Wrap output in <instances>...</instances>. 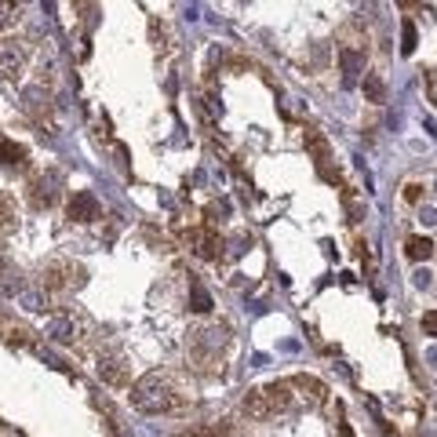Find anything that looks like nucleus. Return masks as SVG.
I'll return each mask as SVG.
<instances>
[{
    "instance_id": "f257e3e1",
    "label": "nucleus",
    "mask_w": 437,
    "mask_h": 437,
    "mask_svg": "<svg viewBox=\"0 0 437 437\" xmlns=\"http://www.w3.org/2000/svg\"><path fill=\"white\" fill-rule=\"evenodd\" d=\"M131 405H135L142 415H164V412H183L186 408L171 393V386L161 371H146L142 379H135V386H131Z\"/></svg>"
},
{
    "instance_id": "f03ea898",
    "label": "nucleus",
    "mask_w": 437,
    "mask_h": 437,
    "mask_svg": "<svg viewBox=\"0 0 437 437\" xmlns=\"http://www.w3.org/2000/svg\"><path fill=\"white\" fill-rule=\"evenodd\" d=\"M190 248L201 259H218L223 255V237H218L215 230H208V226H197V230H190Z\"/></svg>"
},
{
    "instance_id": "7ed1b4c3",
    "label": "nucleus",
    "mask_w": 437,
    "mask_h": 437,
    "mask_svg": "<svg viewBox=\"0 0 437 437\" xmlns=\"http://www.w3.org/2000/svg\"><path fill=\"white\" fill-rule=\"evenodd\" d=\"M66 211H70L73 223H95V218L102 215V208H99V201H95V193H87V190L73 193L70 204H66Z\"/></svg>"
},
{
    "instance_id": "20e7f679",
    "label": "nucleus",
    "mask_w": 437,
    "mask_h": 437,
    "mask_svg": "<svg viewBox=\"0 0 437 437\" xmlns=\"http://www.w3.org/2000/svg\"><path fill=\"white\" fill-rule=\"evenodd\" d=\"M292 390H299V398L310 405V408H317V405L328 401V386L321 379H314V376H295L292 379Z\"/></svg>"
},
{
    "instance_id": "39448f33",
    "label": "nucleus",
    "mask_w": 437,
    "mask_h": 437,
    "mask_svg": "<svg viewBox=\"0 0 437 437\" xmlns=\"http://www.w3.org/2000/svg\"><path fill=\"white\" fill-rule=\"evenodd\" d=\"M262 393H266V401H270V412H284V408L292 405V379H277Z\"/></svg>"
},
{
    "instance_id": "423d86ee",
    "label": "nucleus",
    "mask_w": 437,
    "mask_h": 437,
    "mask_svg": "<svg viewBox=\"0 0 437 437\" xmlns=\"http://www.w3.org/2000/svg\"><path fill=\"white\" fill-rule=\"evenodd\" d=\"M240 412H245L248 415V419H266V415H270V401H266V393H262V390H248V398L245 401H240Z\"/></svg>"
},
{
    "instance_id": "0eeeda50",
    "label": "nucleus",
    "mask_w": 437,
    "mask_h": 437,
    "mask_svg": "<svg viewBox=\"0 0 437 437\" xmlns=\"http://www.w3.org/2000/svg\"><path fill=\"white\" fill-rule=\"evenodd\" d=\"M22 70V51L15 40H4L0 44V77H15Z\"/></svg>"
},
{
    "instance_id": "6e6552de",
    "label": "nucleus",
    "mask_w": 437,
    "mask_h": 437,
    "mask_svg": "<svg viewBox=\"0 0 437 437\" xmlns=\"http://www.w3.org/2000/svg\"><path fill=\"white\" fill-rule=\"evenodd\" d=\"M339 66H343V80L354 84V80L361 77V70H364V55L354 51V48H343V51H339Z\"/></svg>"
},
{
    "instance_id": "1a4fd4ad",
    "label": "nucleus",
    "mask_w": 437,
    "mask_h": 437,
    "mask_svg": "<svg viewBox=\"0 0 437 437\" xmlns=\"http://www.w3.org/2000/svg\"><path fill=\"white\" fill-rule=\"evenodd\" d=\"M77 332H80V324H77L70 314L51 317V324H48V336H55L59 343H73V339H77Z\"/></svg>"
},
{
    "instance_id": "9d476101",
    "label": "nucleus",
    "mask_w": 437,
    "mask_h": 437,
    "mask_svg": "<svg viewBox=\"0 0 437 437\" xmlns=\"http://www.w3.org/2000/svg\"><path fill=\"white\" fill-rule=\"evenodd\" d=\"M99 376H102L106 386H128V371H124V364H121L117 357L99 361Z\"/></svg>"
},
{
    "instance_id": "9b49d317",
    "label": "nucleus",
    "mask_w": 437,
    "mask_h": 437,
    "mask_svg": "<svg viewBox=\"0 0 437 437\" xmlns=\"http://www.w3.org/2000/svg\"><path fill=\"white\" fill-rule=\"evenodd\" d=\"M73 266L70 262H51V266H44V273H40V281H44V288H66V284H73L70 277H62V273H70Z\"/></svg>"
},
{
    "instance_id": "f8f14e48",
    "label": "nucleus",
    "mask_w": 437,
    "mask_h": 437,
    "mask_svg": "<svg viewBox=\"0 0 437 437\" xmlns=\"http://www.w3.org/2000/svg\"><path fill=\"white\" fill-rule=\"evenodd\" d=\"M306 149L314 153L317 168H324V164H328V153H332V149H328V142H324V135H321L317 128H306Z\"/></svg>"
},
{
    "instance_id": "ddd939ff",
    "label": "nucleus",
    "mask_w": 437,
    "mask_h": 437,
    "mask_svg": "<svg viewBox=\"0 0 437 437\" xmlns=\"http://www.w3.org/2000/svg\"><path fill=\"white\" fill-rule=\"evenodd\" d=\"M405 252H408V259H415V262H426V259L433 255V240H430V237H408V240H405Z\"/></svg>"
},
{
    "instance_id": "4468645a",
    "label": "nucleus",
    "mask_w": 437,
    "mask_h": 437,
    "mask_svg": "<svg viewBox=\"0 0 437 437\" xmlns=\"http://www.w3.org/2000/svg\"><path fill=\"white\" fill-rule=\"evenodd\" d=\"M361 87H364V99L368 102H386V84H383L379 73H364Z\"/></svg>"
},
{
    "instance_id": "2eb2a0df",
    "label": "nucleus",
    "mask_w": 437,
    "mask_h": 437,
    "mask_svg": "<svg viewBox=\"0 0 437 437\" xmlns=\"http://www.w3.org/2000/svg\"><path fill=\"white\" fill-rule=\"evenodd\" d=\"M0 161L4 164H26V149L11 139H0Z\"/></svg>"
},
{
    "instance_id": "dca6fc26",
    "label": "nucleus",
    "mask_w": 437,
    "mask_h": 437,
    "mask_svg": "<svg viewBox=\"0 0 437 437\" xmlns=\"http://www.w3.org/2000/svg\"><path fill=\"white\" fill-rule=\"evenodd\" d=\"M51 183H55V175H48V179H37L33 183V204H44V208H48L51 204Z\"/></svg>"
},
{
    "instance_id": "f3484780",
    "label": "nucleus",
    "mask_w": 437,
    "mask_h": 437,
    "mask_svg": "<svg viewBox=\"0 0 437 437\" xmlns=\"http://www.w3.org/2000/svg\"><path fill=\"white\" fill-rule=\"evenodd\" d=\"M415 44H419V33H415V22H412V18H405V22H401V51H405V55H412V51H415Z\"/></svg>"
},
{
    "instance_id": "a211bd4d",
    "label": "nucleus",
    "mask_w": 437,
    "mask_h": 437,
    "mask_svg": "<svg viewBox=\"0 0 437 437\" xmlns=\"http://www.w3.org/2000/svg\"><path fill=\"white\" fill-rule=\"evenodd\" d=\"M193 310H197V314H208V310H211V295H208L204 288H193Z\"/></svg>"
},
{
    "instance_id": "6ab92c4d",
    "label": "nucleus",
    "mask_w": 437,
    "mask_h": 437,
    "mask_svg": "<svg viewBox=\"0 0 437 437\" xmlns=\"http://www.w3.org/2000/svg\"><path fill=\"white\" fill-rule=\"evenodd\" d=\"M405 201H408V204H419V201H423V186H419V183H408V186H405Z\"/></svg>"
},
{
    "instance_id": "aec40b11",
    "label": "nucleus",
    "mask_w": 437,
    "mask_h": 437,
    "mask_svg": "<svg viewBox=\"0 0 437 437\" xmlns=\"http://www.w3.org/2000/svg\"><path fill=\"white\" fill-rule=\"evenodd\" d=\"M423 332L437 339V310H426V314H423Z\"/></svg>"
},
{
    "instance_id": "412c9836",
    "label": "nucleus",
    "mask_w": 437,
    "mask_h": 437,
    "mask_svg": "<svg viewBox=\"0 0 437 437\" xmlns=\"http://www.w3.org/2000/svg\"><path fill=\"white\" fill-rule=\"evenodd\" d=\"M339 433H343V437H354V430H350V426H346V423H343V426H339Z\"/></svg>"
},
{
    "instance_id": "4be33fe9",
    "label": "nucleus",
    "mask_w": 437,
    "mask_h": 437,
    "mask_svg": "<svg viewBox=\"0 0 437 437\" xmlns=\"http://www.w3.org/2000/svg\"><path fill=\"white\" fill-rule=\"evenodd\" d=\"M0 26H4V15H0Z\"/></svg>"
}]
</instances>
